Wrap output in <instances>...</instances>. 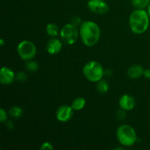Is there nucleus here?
I'll use <instances>...</instances> for the list:
<instances>
[{
	"label": "nucleus",
	"instance_id": "nucleus-20",
	"mask_svg": "<svg viewBox=\"0 0 150 150\" xmlns=\"http://www.w3.org/2000/svg\"><path fill=\"white\" fill-rule=\"evenodd\" d=\"M71 23H73V25H75V26H78L79 25H81L82 23V21H81V19L80 17H79V16H73V18H71Z\"/></svg>",
	"mask_w": 150,
	"mask_h": 150
},
{
	"label": "nucleus",
	"instance_id": "nucleus-14",
	"mask_svg": "<svg viewBox=\"0 0 150 150\" xmlns=\"http://www.w3.org/2000/svg\"><path fill=\"white\" fill-rule=\"evenodd\" d=\"M45 32L47 35L51 38H55L59 35V32H60L58 26L55 23H48L45 28Z\"/></svg>",
	"mask_w": 150,
	"mask_h": 150
},
{
	"label": "nucleus",
	"instance_id": "nucleus-26",
	"mask_svg": "<svg viewBox=\"0 0 150 150\" xmlns=\"http://www.w3.org/2000/svg\"><path fill=\"white\" fill-rule=\"evenodd\" d=\"M148 14H149V18H150V4H149V7H148Z\"/></svg>",
	"mask_w": 150,
	"mask_h": 150
},
{
	"label": "nucleus",
	"instance_id": "nucleus-11",
	"mask_svg": "<svg viewBox=\"0 0 150 150\" xmlns=\"http://www.w3.org/2000/svg\"><path fill=\"white\" fill-rule=\"evenodd\" d=\"M62 48V43L61 40L55 38H52L48 41L46 44V49L48 54H57L61 51Z\"/></svg>",
	"mask_w": 150,
	"mask_h": 150
},
{
	"label": "nucleus",
	"instance_id": "nucleus-4",
	"mask_svg": "<svg viewBox=\"0 0 150 150\" xmlns=\"http://www.w3.org/2000/svg\"><path fill=\"white\" fill-rule=\"evenodd\" d=\"M83 73L88 81L97 83L103 77L104 69L99 62L93 60L88 62L84 64L83 67Z\"/></svg>",
	"mask_w": 150,
	"mask_h": 150
},
{
	"label": "nucleus",
	"instance_id": "nucleus-7",
	"mask_svg": "<svg viewBox=\"0 0 150 150\" xmlns=\"http://www.w3.org/2000/svg\"><path fill=\"white\" fill-rule=\"evenodd\" d=\"M87 7L91 12L98 15L105 14L109 10L108 4L104 0H89Z\"/></svg>",
	"mask_w": 150,
	"mask_h": 150
},
{
	"label": "nucleus",
	"instance_id": "nucleus-6",
	"mask_svg": "<svg viewBox=\"0 0 150 150\" xmlns=\"http://www.w3.org/2000/svg\"><path fill=\"white\" fill-rule=\"evenodd\" d=\"M19 57L23 60L32 59L37 54V48L35 44L29 40H23L18 44L17 48Z\"/></svg>",
	"mask_w": 150,
	"mask_h": 150
},
{
	"label": "nucleus",
	"instance_id": "nucleus-23",
	"mask_svg": "<svg viewBox=\"0 0 150 150\" xmlns=\"http://www.w3.org/2000/svg\"><path fill=\"white\" fill-rule=\"evenodd\" d=\"M54 146L50 142H44L40 146V149H53Z\"/></svg>",
	"mask_w": 150,
	"mask_h": 150
},
{
	"label": "nucleus",
	"instance_id": "nucleus-9",
	"mask_svg": "<svg viewBox=\"0 0 150 150\" xmlns=\"http://www.w3.org/2000/svg\"><path fill=\"white\" fill-rule=\"evenodd\" d=\"M16 79V74L10 68L2 67L0 71V82L2 84H10Z\"/></svg>",
	"mask_w": 150,
	"mask_h": 150
},
{
	"label": "nucleus",
	"instance_id": "nucleus-15",
	"mask_svg": "<svg viewBox=\"0 0 150 150\" xmlns=\"http://www.w3.org/2000/svg\"><path fill=\"white\" fill-rule=\"evenodd\" d=\"M96 88L98 92L101 94H105L109 89V84H108V83L105 80L101 79L99 81L97 82Z\"/></svg>",
	"mask_w": 150,
	"mask_h": 150
},
{
	"label": "nucleus",
	"instance_id": "nucleus-24",
	"mask_svg": "<svg viewBox=\"0 0 150 150\" xmlns=\"http://www.w3.org/2000/svg\"><path fill=\"white\" fill-rule=\"evenodd\" d=\"M143 76H144L146 79H150V70H149V69H146V70H144V71Z\"/></svg>",
	"mask_w": 150,
	"mask_h": 150
},
{
	"label": "nucleus",
	"instance_id": "nucleus-16",
	"mask_svg": "<svg viewBox=\"0 0 150 150\" xmlns=\"http://www.w3.org/2000/svg\"><path fill=\"white\" fill-rule=\"evenodd\" d=\"M131 4L136 9H144L149 7L150 0H131Z\"/></svg>",
	"mask_w": 150,
	"mask_h": 150
},
{
	"label": "nucleus",
	"instance_id": "nucleus-12",
	"mask_svg": "<svg viewBox=\"0 0 150 150\" xmlns=\"http://www.w3.org/2000/svg\"><path fill=\"white\" fill-rule=\"evenodd\" d=\"M144 69L142 65L139 64H134L130 67L127 70V74L130 79H139L141 76H143Z\"/></svg>",
	"mask_w": 150,
	"mask_h": 150
},
{
	"label": "nucleus",
	"instance_id": "nucleus-17",
	"mask_svg": "<svg viewBox=\"0 0 150 150\" xmlns=\"http://www.w3.org/2000/svg\"><path fill=\"white\" fill-rule=\"evenodd\" d=\"M23 109L19 106H13L9 110V114H10V115L15 119L20 118L23 115Z\"/></svg>",
	"mask_w": 150,
	"mask_h": 150
},
{
	"label": "nucleus",
	"instance_id": "nucleus-2",
	"mask_svg": "<svg viewBox=\"0 0 150 150\" xmlns=\"http://www.w3.org/2000/svg\"><path fill=\"white\" fill-rule=\"evenodd\" d=\"M149 16L144 9H136L133 11L129 18V26L132 32L142 35L147 30L149 24Z\"/></svg>",
	"mask_w": 150,
	"mask_h": 150
},
{
	"label": "nucleus",
	"instance_id": "nucleus-18",
	"mask_svg": "<svg viewBox=\"0 0 150 150\" xmlns=\"http://www.w3.org/2000/svg\"><path fill=\"white\" fill-rule=\"evenodd\" d=\"M26 68L29 71L31 72H36L39 69V64L37 62L32 61V60H28L26 63Z\"/></svg>",
	"mask_w": 150,
	"mask_h": 150
},
{
	"label": "nucleus",
	"instance_id": "nucleus-1",
	"mask_svg": "<svg viewBox=\"0 0 150 150\" xmlns=\"http://www.w3.org/2000/svg\"><path fill=\"white\" fill-rule=\"evenodd\" d=\"M100 29L99 26L92 21L82 22L79 29L83 43L87 47H92L96 45L100 38Z\"/></svg>",
	"mask_w": 150,
	"mask_h": 150
},
{
	"label": "nucleus",
	"instance_id": "nucleus-3",
	"mask_svg": "<svg viewBox=\"0 0 150 150\" xmlns=\"http://www.w3.org/2000/svg\"><path fill=\"white\" fill-rule=\"evenodd\" d=\"M117 138L119 142L124 146H131L138 140L136 130L129 125H122L117 130Z\"/></svg>",
	"mask_w": 150,
	"mask_h": 150
},
{
	"label": "nucleus",
	"instance_id": "nucleus-19",
	"mask_svg": "<svg viewBox=\"0 0 150 150\" xmlns=\"http://www.w3.org/2000/svg\"><path fill=\"white\" fill-rule=\"evenodd\" d=\"M16 79H17L18 81L21 82H24L26 81V79H27V76L25 73L23 72H19L16 75Z\"/></svg>",
	"mask_w": 150,
	"mask_h": 150
},
{
	"label": "nucleus",
	"instance_id": "nucleus-22",
	"mask_svg": "<svg viewBox=\"0 0 150 150\" xmlns=\"http://www.w3.org/2000/svg\"><path fill=\"white\" fill-rule=\"evenodd\" d=\"M125 110L120 108V109L117 111V118L120 119V120H124L125 118Z\"/></svg>",
	"mask_w": 150,
	"mask_h": 150
},
{
	"label": "nucleus",
	"instance_id": "nucleus-8",
	"mask_svg": "<svg viewBox=\"0 0 150 150\" xmlns=\"http://www.w3.org/2000/svg\"><path fill=\"white\" fill-rule=\"evenodd\" d=\"M73 108L72 106L67 105H61L57 108L56 111V117L57 120L62 122H66L70 121L73 115Z\"/></svg>",
	"mask_w": 150,
	"mask_h": 150
},
{
	"label": "nucleus",
	"instance_id": "nucleus-13",
	"mask_svg": "<svg viewBox=\"0 0 150 150\" xmlns=\"http://www.w3.org/2000/svg\"><path fill=\"white\" fill-rule=\"evenodd\" d=\"M85 105H86V100L82 97H79L73 100L71 106L74 111H81L84 108Z\"/></svg>",
	"mask_w": 150,
	"mask_h": 150
},
{
	"label": "nucleus",
	"instance_id": "nucleus-25",
	"mask_svg": "<svg viewBox=\"0 0 150 150\" xmlns=\"http://www.w3.org/2000/svg\"><path fill=\"white\" fill-rule=\"evenodd\" d=\"M4 45V39H1L0 40V45H1V46H3Z\"/></svg>",
	"mask_w": 150,
	"mask_h": 150
},
{
	"label": "nucleus",
	"instance_id": "nucleus-21",
	"mask_svg": "<svg viewBox=\"0 0 150 150\" xmlns=\"http://www.w3.org/2000/svg\"><path fill=\"white\" fill-rule=\"evenodd\" d=\"M7 112L4 111V108H1L0 109V120H1V122H4L7 120Z\"/></svg>",
	"mask_w": 150,
	"mask_h": 150
},
{
	"label": "nucleus",
	"instance_id": "nucleus-5",
	"mask_svg": "<svg viewBox=\"0 0 150 150\" xmlns=\"http://www.w3.org/2000/svg\"><path fill=\"white\" fill-rule=\"evenodd\" d=\"M60 38L62 41L67 45H73L77 41L79 31L77 26L73 23H67L60 30Z\"/></svg>",
	"mask_w": 150,
	"mask_h": 150
},
{
	"label": "nucleus",
	"instance_id": "nucleus-10",
	"mask_svg": "<svg viewBox=\"0 0 150 150\" xmlns=\"http://www.w3.org/2000/svg\"><path fill=\"white\" fill-rule=\"evenodd\" d=\"M119 105L120 108L125 111H131L136 105V101L133 96L125 94L120 98L119 100Z\"/></svg>",
	"mask_w": 150,
	"mask_h": 150
}]
</instances>
